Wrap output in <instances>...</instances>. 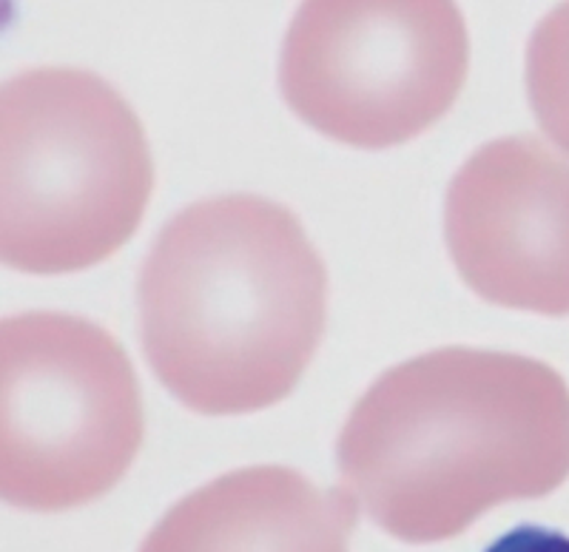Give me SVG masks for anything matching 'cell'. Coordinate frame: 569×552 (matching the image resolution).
<instances>
[{
	"label": "cell",
	"instance_id": "cell-1",
	"mask_svg": "<svg viewBox=\"0 0 569 552\" xmlns=\"http://www.w3.org/2000/svg\"><path fill=\"white\" fill-rule=\"evenodd\" d=\"M337 455L348 493L390 535L453 539L501 501L563 484L569 388L556 368L518 353H425L376 379Z\"/></svg>",
	"mask_w": 569,
	"mask_h": 552
},
{
	"label": "cell",
	"instance_id": "cell-2",
	"mask_svg": "<svg viewBox=\"0 0 569 552\" xmlns=\"http://www.w3.org/2000/svg\"><path fill=\"white\" fill-rule=\"evenodd\" d=\"M328 277L302 225L266 197L197 202L140 273L142 348L186 408L231 416L293 390L325 328Z\"/></svg>",
	"mask_w": 569,
	"mask_h": 552
},
{
	"label": "cell",
	"instance_id": "cell-3",
	"mask_svg": "<svg viewBox=\"0 0 569 552\" xmlns=\"http://www.w3.org/2000/svg\"><path fill=\"white\" fill-rule=\"evenodd\" d=\"M154 185L131 106L78 69H34L0 89V257L29 273L80 271L140 225Z\"/></svg>",
	"mask_w": 569,
	"mask_h": 552
},
{
	"label": "cell",
	"instance_id": "cell-4",
	"mask_svg": "<svg viewBox=\"0 0 569 552\" xmlns=\"http://www.w3.org/2000/svg\"><path fill=\"white\" fill-rule=\"evenodd\" d=\"M146 433L123 344L89 319L20 313L0 325V493L38 513L109 493Z\"/></svg>",
	"mask_w": 569,
	"mask_h": 552
},
{
	"label": "cell",
	"instance_id": "cell-5",
	"mask_svg": "<svg viewBox=\"0 0 569 552\" xmlns=\"http://www.w3.org/2000/svg\"><path fill=\"white\" fill-rule=\"evenodd\" d=\"M467 66L465 18L450 3H308L284 38L279 83L322 134L385 149L456 103Z\"/></svg>",
	"mask_w": 569,
	"mask_h": 552
},
{
	"label": "cell",
	"instance_id": "cell-6",
	"mask_svg": "<svg viewBox=\"0 0 569 552\" xmlns=\"http://www.w3.org/2000/svg\"><path fill=\"white\" fill-rule=\"evenodd\" d=\"M445 234L487 302L569 313V160L532 134L492 140L450 182Z\"/></svg>",
	"mask_w": 569,
	"mask_h": 552
},
{
	"label": "cell",
	"instance_id": "cell-7",
	"mask_svg": "<svg viewBox=\"0 0 569 552\" xmlns=\"http://www.w3.org/2000/svg\"><path fill=\"white\" fill-rule=\"evenodd\" d=\"M348 490H319L291 468H246L186 495L140 552H348Z\"/></svg>",
	"mask_w": 569,
	"mask_h": 552
},
{
	"label": "cell",
	"instance_id": "cell-8",
	"mask_svg": "<svg viewBox=\"0 0 569 552\" xmlns=\"http://www.w3.org/2000/svg\"><path fill=\"white\" fill-rule=\"evenodd\" d=\"M527 94L541 129L569 151V7L547 14L532 32Z\"/></svg>",
	"mask_w": 569,
	"mask_h": 552
},
{
	"label": "cell",
	"instance_id": "cell-9",
	"mask_svg": "<svg viewBox=\"0 0 569 552\" xmlns=\"http://www.w3.org/2000/svg\"><path fill=\"white\" fill-rule=\"evenodd\" d=\"M485 552H569V535L550 526L525 524L492 541Z\"/></svg>",
	"mask_w": 569,
	"mask_h": 552
}]
</instances>
